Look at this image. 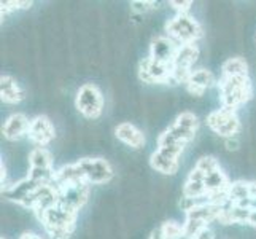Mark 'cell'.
Instances as JSON below:
<instances>
[{"label": "cell", "instance_id": "6", "mask_svg": "<svg viewBox=\"0 0 256 239\" xmlns=\"http://www.w3.org/2000/svg\"><path fill=\"white\" fill-rule=\"evenodd\" d=\"M104 94L94 83H84L78 88L75 96V109L88 120H97L104 113Z\"/></svg>", "mask_w": 256, "mask_h": 239}, {"label": "cell", "instance_id": "19", "mask_svg": "<svg viewBox=\"0 0 256 239\" xmlns=\"http://www.w3.org/2000/svg\"><path fill=\"white\" fill-rule=\"evenodd\" d=\"M222 75H231V77L248 75V64L240 56L228 58L222 64Z\"/></svg>", "mask_w": 256, "mask_h": 239}, {"label": "cell", "instance_id": "27", "mask_svg": "<svg viewBox=\"0 0 256 239\" xmlns=\"http://www.w3.org/2000/svg\"><path fill=\"white\" fill-rule=\"evenodd\" d=\"M148 239H166V237L161 234L160 228H156V229H153V231H152V234L148 236Z\"/></svg>", "mask_w": 256, "mask_h": 239}, {"label": "cell", "instance_id": "1", "mask_svg": "<svg viewBox=\"0 0 256 239\" xmlns=\"http://www.w3.org/2000/svg\"><path fill=\"white\" fill-rule=\"evenodd\" d=\"M54 187L58 190L59 202L75 212H80L90 199L91 185L88 183L75 163L64 164L56 169Z\"/></svg>", "mask_w": 256, "mask_h": 239}, {"label": "cell", "instance_id": "25", "mask_svg": "<svg viewBox=\"0 0 256 239\" xmlns=\"http://www.w3.org/2000/svg\"><path fill=\"white\" fill-rule=\"evenodd\" d=\"M239 140H237V137H229V139H224V147L226 150H229V152H236L237 148H239Z\"/></svg>", "mask_w": 256, "mask_h": 239}, {"label": "cell", "instance_id": "24", "mask_svg": "<svg viewBox=\"0 0 256 239\" xmlns=\"http://www.w3.org/2000/svg\"><path fill=\"white\" fill-rule=\"evenodd\" d=\"M194 239H216V236H215V231H214V229H212V228L208 226V228L202 229L200 233H198L196 236H194Z\"/></svg>", "mask_w": 256, "mask_h": 239}, {"label": "cell", "instance_id": "5", "mask_svg": "<svg viewBox=\"0 0 256 239\" xmlns=\"http://www.w3.org/2000/svg\"><path fill=\"white\" fill-rule=\"evenodd\" d=\"M164 32L169 39H172L176 45H190L198 43L204 37V29L200 23L194 16L188 15H175L164 24Z\"/></svg>", "mask_w": 256, "mask_h": 239}, {"label": "cell", "instance_id": "11", "mask_svg": "<svg viewBox=\"0 0 256 239\" xmlns=\"http://www.w3.org/2000/svg\"><path fill=\"white\" fill-rule=\"evenodd\" d=\"M138 78L148 85H170L172 82V69L154 63L148 56L138 63Z\"/></svg>", "mask_w": 256, "mask_h": 239}, {"label": "cell", "instance_id": "13", "mask_svg": "<svg viewBox=\"0 0 256 239\" xmlns=\"http://www.w3.org/2000/svg\"><path fill=\"white\" fill-rule=\"evenodd\" d=\"M180 45L169 39L167 35H158L152 40L150 43V53H148V58L153 59L154 63L166 66V67H170L174 64V59L176 55V50H178Z\"/></svg>", "mask_w": 256, "mask_h": 239}, {"label": "cell", "instance_id": "20", "mask_svg": "<svg viewBox=\"0 0 256 239\" xmlns=\"http://www.w3.org/2000/svg\"><path fill=\"white\" fill-rule=\"evenodd\" d=\"M160 231L166 239H184L183 223L176 222V220H166L160 226Z\"/></svg>", "mask_w": 256, "mask_h": 239}, {"label": "cell", "instance_id": "12", "mask_svg": "<svg viewBox=\"0 0 256 239\" xmlns=\"http://www.w3.org/2000/svg\"><path fill=\"white\" fill-rule=\"evenodd\" d=\"M28 137L35 147H48L56 137V128L46 115H37L30 120Z\"/></svg>", "mask_w": 256, "mask_h": 239}, {"label": "cell", "instance_id": "8", "mask_svg": "<svg viewBox=\"0 0 256 239\" xmlns=\"http://www.w3.org/2000/svg\"><path fill=\"white\" fill-rule=\"evenodd\" d=\"M206 123L210 131H214L216 136L229 139V137H236L242 129V123L237 110L232 109H226V107H220L216 110H212Z\"/></svg>", "mask_w": 256, "mask_h": 239}, {"label": "cell", "instance_id": "23", "mask_svg": "<svg viewBox=\"0 0 256 239\" xmlns=\"http://www.w3.org/2000/svg\"><path fill=\"white\" fill-rule=\"evenodd\" d=\"M158 2H148V0H138V2H132L130 4V8H132V12H136V13H146L150 10H154V8H158Z\"/></svg>", "mask_w": 256, "mask_h": 239}, {"label": "cell", "instance_id": "28", "mask_svg": "<svg viewBox=\"0 0 256 239\" xmlns=\"http://www.w3.org/2000/svg\"><path fill=\"white\" fill-rule=\"evenodd\" d=\"M248 226L254 228L256 229V209L252 212V217H250V222H248Z\"/></svg>", "mask_w": 256, "mask_h": 239}, {"label": "cell", "instance_id": "22", "mask_svg": "<svg viewBox=\"0 0 256 239\" xmlns=\"http://www.w3.org/2000/svg\"><path fill=\"white\" fill-rule=\"evenodd\" d=\"M169 7L175 12V15H188L192 7V2L191 0H183V2H180V0H170Z\"/></svg>", "mask_w": 256, "mask_h": 239}, {"label": "cell", "instance_id": "18", "mask_svg": "<svg viewBox=\"0 0 256 239\" xmlns=\"http://www.w3.org/2000/svg\"><path fill=\"white\" fill-rule=\"evenodd\" d=\"M26 93L20 86V83L16 82V78L12 75H2L0 77V99L4 104H20L24 101Z\"/></svg>", "mask_w": 256, "mask_h": 239}, {"label": "cell", "instance_id": "7", "mask_svg": "<svg viewBox=\"0 0 256 239\" xmlns=\"http://www.w3.org/2000/svg\"><path fill=\"white\" fill-rule=\"evenodd\" d=\"M54 158L46 147H35L29 153V172L26 177L37 183L54 182Z\"/></svg>", "mask_w": 256, "mask_h": 239}, {"label": "cell", "instance_id": "26", "mask_svg": "<svg viewBox=\"0 0 256 239\" xmlns=\"http://www.w3.org/2000/svg\"><path fill=\"white\" fill-rule=\"evenodd\" d=\"M18 239H45V237L37 234V233H34V231H24Z\"/></svg>", "mask_w": 256, "mask_h": 239}, {"label": "cell", "instance_id": "2", "mask_svg": "<svg viewBox=\"0 0 256 239\" xmlns=\"http://www.w3.org/2000/svg\"><path fill=\"white\" fill-rule=\"evenodd\" d=\"M199 129V118L196 113H192L190 110H184L182 113L176 115V118L174 123L166 128L156 140V148L162 150V152L169 153L175 158H180Z\"/></svg>", "mask_w": 256, "mask_h": 239}, {"label": "cell", "instance_id": "17", "mask_svg": "<svg viewBox=\"0 0 256 239\" xmlns=\"http://www.w3.org/2000/svg\"><path fill=\"white\" fill-rule=\"evenodd\" d=\"M150 166L156 172H161L164 175H175L180 169V158H175L156 148L150 156Z\"/></svg>", "mask_w": 256, "mask_h": 239}, {"label": "cell", "instance_id": "9", "mask_svg": "<svg viewBox=\"0 0 256 239\" xmlns=\"http://www.w3.org/2000/svg\"><path fill=\"white\" fill-rule=\"evenodd\" d=\"M75 164L80 169L83 179L90 185H105L114 177L112 164L100 156L80 158L78 161H75Z\"/></svg>", "mask_w": 256, "mask_h": 239}, {"label": "cell", "instance_id": "16", "mask_svg": "<svg viewBox=\"0 0 256 239\" xmlns=\"http://www.w3.org/2000/svg\"><path fill=\"white\" fill-rule=\"evenodd\" d=\"M114 137H116L120 142H122L124 145L134 148V150H140L145 142V134L142 129H138L134 123L130 121H122L114 128Z\"/></svg>", "mask_w": 256, "mask_h": 239}, {"label": "cell", "instance_id": "10", "mask_svg": "<svg viewBox=\"0 0 256 239\" xmlns=\"http://www.w3.org/2000/svg\"><path fill=\"white\" fill-rule=\"evenodd\" d=\"M200 55V50L196 43H190V45H180L176 50V55L172 64V82L174 86L180 83H186L190 74L192 72L194 64L198 63Z\"/></svg>", "mask_w": 256, "mask_h": 239}, {"label": "cell", "instance_id": "3", "mask_svg": "<svg viewBox=\"0 0 256 239\" xmlns=\"http://www.w3.org/2000/svg\"><path fill=\"white\" fill-rule=\"evenodd\" d=\"M78 215L80 212H75L58 202L37 215V220L50 239H68L76 229Z\"/></svg>", "mask_w": 256, "mask_h": 239}, {"label": "cell", "instance_id": "4", "mask_svg": "<svg viewBox=\"0 0 256 239\" xmlns=\"http://www.w3.org/2000/svg\"><path fill=\"white\" fill-rule=\"evenodd\" d=\"M218 94L222 107L237 110L245 105L253 97V83L250 75L231 77V75H220L218 82Z\"/></svg>", "mask_w": 256, "mask_h": 239}, {"label": "cell", "instance_id": "15", "mask_svg": "<svg viewBox=\"0 0 256 239\" xmlns=\"http://www.w3.org/2000/svg\"><path fill=\"white\" fill-rule=\"evenodd\" d=\"M218 80L215 78V75L212 74V70L208 69H194L190 74L186 83H184V88L191 96L200 97L204 96V93L207 90H210L212 86H216Z\"/></svg>", "mask_w": 256, "mask_h": 239}, {"label": "cell", "instance_id": "29", "mask_svg": "<svg viewBox=\"0 0 256 239\" xmlns=\"http://www.w3.org/2000/svg\"><path fill=\"white\" fill-rule=\"evenodd\" d=\"M0 239H6V237H4V236H2V237H0Z\"/></svg>", "mask_w": 256, "mask_h": 239}, {"label": "cell", "instance_id": "21", "mask_svg": "<svg viewBox=\"0 0 256 239\" xmlns=\"http://www.w3.org/2000/svg\"><path fill=\"white\" fill-rule=\"evenodd\" d=\"M32 5L34 2H29V0H5V2L0 4V12H2V18H4L18 10H29Z\"/></svg>", "mask_w": 256, "mask_h": 239}, {"label": "cell", "instance_id": "14", "mask_svg": "<svg viewBox=\"0 0 256 239\" xmlns=\"http://www.w3.org/2000/svg\"><path fill=\"white\" fill-rule=\"evenodd\" d=\"M29 125H30V120L28 118L26 113H21V112L12 113L2 125V136L8 142H18V140H21L22 137H28Z\"/></svg>", "mask_w": 256, "mask_h": 239}]
</instances>
